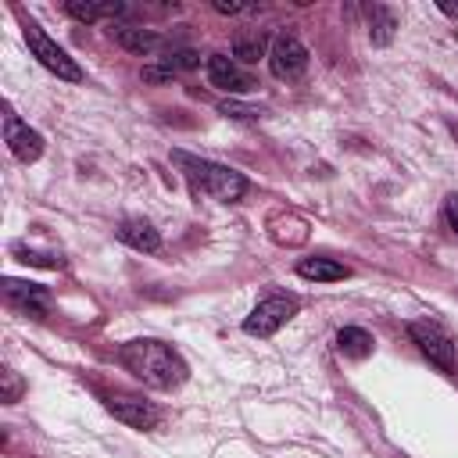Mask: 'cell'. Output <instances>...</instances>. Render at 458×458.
Returning a JSON list of instances; mask_svg holds the SVG:
<instances>
[{
  "label": "cell",
  "mask_w": 458,
  "mask_h": 458,
  "mask_svg": "<svg viewBox=\"0 0 458 458\" xmlns=\"http://www.w3.org/2000/svg\"><path fill=\"white\" fill-rule=\"evenodd\" d=\"M118 361L143 386H154V390H175L190 376L182 354L172 344H161V340H129V344L118 347Z\"/></svg>",
  "instance_id": "obj_1"
},
{
  "label": "cell",
  "mask_w": 458,
  "mask_h": 458,
  "mask_svg": "<svg viewBox=\"0 0 458 458\" xmlns=\"http://www.w3.org/2000/svg\"><path fill=\"white\" fill-rule=\"evenodd\" d=\"M172 161L179 165V172L190 179V186L197 193H208L222 204H233L247 193V175L229 168V165H218V161H208V157H197V154H186V150H172Z\"/></svg>",
  "instance_id": "obj_2"
},
{
  "label": "cell",
  "mask_w": 458,
  "mask_h": 458,
  "mask_svg": "<svg viewBox=\"0 0 458 458\" xmlns=\"http://www.w3.org/2000/svg\"><path fill=\"white\" fill-rule=\"evenodd\" d=\"M25 43H29V50H32V57L47 68V72H54L57 79H64V82H82V68L64 54V47H57L36 21H25Z\"/></svg>",
  "instance_id": "obj_3"
},
{
  "label": "cell",
  "mask_w": 458,
  "mask_h": 458,
  "mask_svg": "<svg viewBox=\"0 0 458 458\" xmlns=\"http://www.w3.org/2000/svg\"><path fill=\"white\" fill-rule=\"evenodd\" d=\"M293 315H297V301L293 297H283V293H272V297L258 301L254 311L243 318V333H250V336H272Z\"/></svg>",
  "instance_id": "obj_4"
},
{
  "label": "cell",
  "mask_w": 458,
  "mask_h": 458,
  "mask_svg": "<svg viewBox=\"0 0 458 458\" xmlns=\"http://www.w3.org/2000/svg\"><path fill=\"white\" fill-rule=\"evenodd\" d=\"M308 47L293 32H279L268 47V68L276 79H301L308 72Z\"/></svg>",
  "instance_id": "obj_5"
},
{
  "label": "cell",
  "mask_w": 458,
  "mask_h": 458,
  "mask_svg": "<svg viewBox=\"0 0 458 458\" xmlns=\"http://www.w3.org/2000/svg\"><path fill=\"white\" fill-rule=\"evenodd\" d=\"M408 333H411V340L419 344V351H422L440 372H454V340H451L437 322H411Z\"/></svg>",
  "instance_id": "obj_6"
},
{
  "label": "cell",
  "mask_w": 458,
  "mask_h": 458,
  "mask_svg": "<svg viewBox=\"0 0 458 458\" xmlns=\"http://www.w3.org/2000/svg\"><path fill=\"white\" fill-rule=\"evenodd\" d=\"M4 143L14 154V161H21V165L39 161V154H43V136L36 129H29L14 111L4 114Z\"/></svg>",
  "instance_id": "obj_7"
},
{
  "label": "cell",
  "mask_w": 458,
  "mask_h": 458,
  "mask_svg": "<svg viewBox=\"0 0 458 458\" xmlns=\"http://www.w3.org/2000/svg\"><path fill=\"white\" fill-rule=\"evenodd\" d=\"M104 404H107V411H111L118 422H125V426H132V429H154V426L161 422V411H157L150 401H143V397H125V394H118V397H107Z\"/></svg>",
  "instance_id": "obj_8"
},
{
  "label": "cell",
  "mask_w": 458,
  "mask_h": 458,
  "mask_svg": "<svg viewBox=\"0 0 458 458\" xmlns=\"http://www.w3.org/2000/svg\"><path fill=\"white\" fill-rule=\"evenodd\" d=\"M208 79H211L215 89H225V93H250L258 86L229 54H211L208 57Z\"/></svg>",
  "instance_id": "obj_9"
},
{
  "label": "cell",
  "mask_w": 458,
  "mask_h": 458,
  "mask_svg": "<svg viewBox=\"0 0 458 458\" xmlns=\"http://www.w3.org/2000/svg\"><path fill=\"white\" fill-rule=\"evenodd\" d=\"M4 293H7V301H11L18 311H25V315H32V318H43V315H47V286H39V283L4 279Z\"/></svg>",
  "instance_id": "obj_10"
},
{
  "label": "cell",
  "mask_w": 458,
  "mask_h": 458,
  "mask_svg": "<svg viewBox=\"0 0 458 458\" xmlns=\"http://www.w3.org/2000/svg\"><path fill=\"white\" fill-rule=\"evenodd\" d=\"M118 240L125 243V247H132V250H143V254H154L157 247H161V233L147 222V218H125V222H118Z\"/></svg>",
  "instance_id": "obj_11"
},
{
  "label": "cell",
  "mask_w": 458,
  "mask_h": 458,
  "mask_svg": "<svg viewBox=\"0 0 458 458\" xmlns=\"http://www.w3.org/2000/svg\"><path fill=\"white\" fill-rule=\"evenodd\" d=\"M297 276L315 279V283H336V279H347L351 268L333 261V258H304V261H297Z\"/></svg>",
  "instance_id": "obj_12"
},
{
  "label": "cell",
  "mask_w": 458,
  "mask_h": 458,
  "mask_svg": "<svg viewBox=\"0 0 458 458\" xmlns=\"http://www.w3.org/2000/svg\"><path fill=\"white\" fill-rule=\"evenodd\" d=\"M372 347H376V340H372V333L361 329V326H344V329L336 333V351H340L344 358L361 361V358L372 354Z\"/></svg>",
  "instance_id": "obj_13"
},
{
  "label": "cell",
  "mask_w": 458,
  "mask_h": 458,
  "mask_svg": "<svg viewBox=\"0 0 458 458\" xmlns=\"http://www.w3.org/2000/svg\"><path fill=\"white\" fill-rule=\"evenodd\" d=\"M64 11L75 18V21H100V18H114V14H125V4L118 0H107V4H93V0H68Z\"/></svg>",
  "instance_id": "obj_14"
},
{
  "label": "cell",
  "mask_w": 458,
  "mask_h": 458,
  "mask_svg": "<svg viewBox=\"0 0 458 458\" xmlns=\"http://www.w3.org/2000/svg\"><path fill=\"white\" fill-rule=\"evenodd\" d=\"M365 14H369V39H372L376 47H386V43L394 39V29H397L394 11H390L386 4H369Z\"/></svg>",
  "instance_id": "obj_15"
},
{
  "label": "cell",
  "mask_w": 458,
  "mask_h": 458,
  "mask_svg": "<svg viewBox=\"0 0 458 458\" xmlns=\"http://www.w3.org/2000/svg\"><path fill=\"white\" fill-rule=\"evenodd\" d=\"M114 39L125 47V50H132V54H154L157 47H161V36L157 32H150V29H114Z\"/></svg>",
  "instance_id": "obj_16"
},
{
  "label": "cell",
  "mask_w": 458,
  "mask_h": 458,
  "mask_svg": "<svg viewBox=\"0 0 458 458\" xmlns=\"http://www.w3.org/2000/svg\"><path fill=\"white\" fill-rule=\"evenodd\" d=\"M11 254H14L18 261H25V265L61 268V258H57V254H50V250H32V247H25V243H11Z\"/></svg>",
  "instance_id": "obj_17"
},
{
  "label": "cell",
  "mask_w": 458,
  "mask_h": 458,
  "mask_svg": "<svg viewBox=\"0 0 458 458\" xmlns=\"http://www.w3.org/2000/svg\"><path fill=\"white\" fill-rule=\"evenodd\" d=\"M200 64V54L197 50H172L168 57H165V68L175 75V72H190V68H197Z\"/></svg>",
  "instance_id": "obj_18"
},
{
  "label": "cell",
  "mask_w": 458,
  "mask_h": 458,
  "mask_svg": "<svg viewBox=\"0 0 458 458\" xmlns=\"http://www.w3.org/2000/svg\"><path fill=\"white\" fill-rule=\"evenodd\" d=\"M233 57L254 64L258 57H265V43H261V39H236V43H233Z\"/></svg>",
  "instance_id": "obj_19"
},
{
  "label": "cell",
  "mask_w": 458,
  "mask_h": 458,
  "mask_svg": "<svg viewBox=\"0 0 458 458\" xmlns=\"http://www.w3.org/2000/svg\"><path fill=\"white\" fill-rule=\"evenodd\" d=\"M0 379H4V404H14L21 397V379L14 369H0Z\"/></svg>",
  "instance_id": "obj_20"
},
{
  "label": "cell",
  "mask_w": 458,
  "mask_h": 458,
  "mask_svg": "<svg viewBox=\"0 0 458 458\" xmlns=\"http://www.w3.org/2000/svg\"><path fill=\"white\" fill-rule=\"evenodd\" d=\"M218 111H222L225 118H243V122H254V118H261V111H258V107H243V104H236V100H225V104H218Z\"/></svg>",
  "instance_id": "obj_21"
},
{
  "label": "cell",
  "mask_w": 458,
  "mask_h": 458,
  "mask_svg": "<svg viewBox=\"0 0 458 458\" xmlns=\"http://www.w3.org/2000/svg\"><path fill=\"white\" fill-rule=\"evenodd\" d=\"M444 215H447V225H451V233L458 236V193H451V197L444 200Z\"/></svg>",
  "instance_id": "obj_22"
},
{
  "label": "cell",
  "mask_w": 458,
  "mask_h": 458,
  "mask_svg": "<svg viewBox=\"0 0 458 458\" xmlns=\"http://www.w3.org/2000/svg\"><path fill=\"white\" fill-rule=\"evenodd\" d=\"M215 11L218 14H240V11H250L247 4H236V0H215Z\"/></svg>",
  "instance_id": "obj_23"
},
{
  "label": "cell",
  "mask_w": 458,
  "mask_h": 458,
  "mask_svg": "<svg viewBox=\"0 0 458 458\" xmlns=\"http://www.w3.org/2000/svg\"><path fill=\"white\" fill-rule=\"evenodd\" d=\"M444 14H451V18H458V4H437Z\"/></svg>",
  "instance_id": "obj_24"
},
{
  "label": "cell",
  "mask_w": 458,
  "mask_h": 458,
  "mask_svg": "<svg viewBox=\"0 0 458 458\" xmlns=\"http://www.w3.org/2000/svg\"><path fill=\"white\" fill-rule=\"evenodd\" d=\"M451 136H454V140H458V122H451Z\"/></svg>",
  "instance_id": "obj_25"
}]
</instances>
